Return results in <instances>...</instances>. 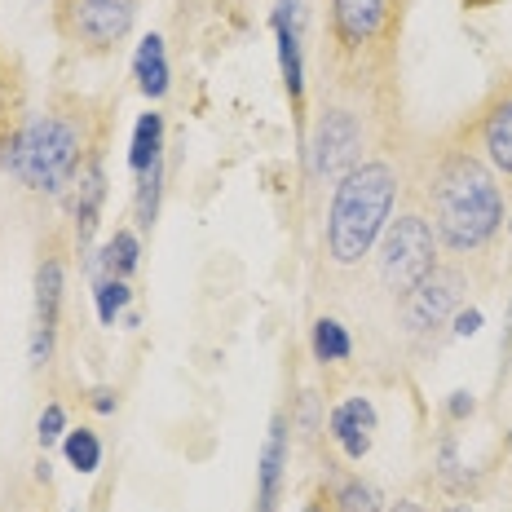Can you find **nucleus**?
<instances>
[{
    "instance_id": "obj_25",
    "label": "nucleus",
    "mask_w": 512,
    "mask_h": 512,
    "mask_svg": "<svg viewBox=\"0 0 512 512\" xmlns=\"http://www.w3.org/2000/svg\"><path fill=\"white\" fill-rule=\"evenodd\" d=\"M115 407H120L115 389H93V411H98V415H115Z\"/></svg>"
},
{
    "instance_id": "obj_18",
    "label": "nucleus",
    "mask_w": 512,
    "mask_h": 512,
    "mask_svg": "<svg viewBox=\"0 0 512 512\" xmlns=\"http://www.w3.org/2000/svg\"><path fill=\"white\" fill-rule=\"evenodd\" d=\"M98 265L106 274H115V279H133L137 265H142V239L133 230H115L106 239V248L98 252Z\"/></svg>"
},
{
    "instance_id": "obj_3",
    "label": "nucleus",
    "mask_w": 512,
    "mask_h": 512,
    "mask_svg": "<svg viewBox=\"0 0 512 512\" xmlns=\"http://www.w3.org/2000/svg\"><path fill=\"white\" fill-rule=\"evenodd\" d=\"M0 164L27 190L62 195L67 186H76L84 168V133L67 115H31L18 124V133H9Z\"/></svg>"
},
{
    "instance_id": "obj_28",
    "label": "nucleus",
    "mask_w": 512,
    "mask_h": 512,
    "mask_svg": "<svg viewBox=\"0 0 512 512\" xmlns=\"http://www.w3.org/2000/svg\"><path fill=\"white\" fill-rule=\"evenodd\" d=\"M442 512H473V508H468V504H451V508H442Z\"/></svg>"
},
{
    "instance_id": "obj_1",
    "label": "nucleus",
    "mask_w": 512,
    "mask_h": 512,
    "mask_svg": "<svg viewBox=\"0 0 512 512\" xmlns=\"http://www.w3.org/2000/svg\"><path fill=\"white\" fill-rule=\"evenodd\" d=\"M433 234L451 252H482L504 230V190L495 168L473 151H446L429 177Z\"/></svg>"
},
{
    "instance_id": "obj_14",
    "label": "nucleus",
    "mask_w": 512,
    "mask_h": 512,
    "mask_svg": "<svg viewBox=\"0 0 512 512\" xmlns=\"http://www.w3.org/2000/svg\"><path fill=\"white\" fill-rule=\"evenodd\" d=\"M62 292H67V270H62V256L49 252L45 261L36 265V332L58 336Z\"/></svg>"
},
{
    "instance_id": "obj_20",
    "label": "nucleus",
    "mask_w": 512,
    "mask_h": 512,
    "mask_svg": "<svg viewBox=\"0 0 512 512\" xmlns=\"http://www.w3.org/2000/svg\"><path fill=\"white\" fill-rule=\"evenodd\" d=\"M62 455H67V464L76 468V473L93 477L102 468V437L93 429H67V437H62Z\"/></svg>"
},
{
    "instance_id": "obj_23",
    "label": "nucleus",
    "mask_w": 512,
    "mask_h": 512,
    "mask_svg": "<svg viewBox=\"0 0 512 512\" xmlns=\"http://www.w3.org/2000/svg\"><path fill=\"white\" fill-rule=\"evenodd\" d=\"M473 411H477V402H473V393L468 389H455L451 398H446V415H451V420H468Z\"/></svg>"
},
{
    "instance_id": "obj_7",
    "label": "nucleus",
    "mask_w": 512,
    "mask_h": 512,
    "mask_svg": "<svg viewBox=\"0 0 512 512\" xmlns=\"http://www.w3.org/2000/svg\"><path fill=\"white\" fill-rule=\"evenodd\" d=\"M137 0H62V31L84 49H111L133 31Z\"/></svg>"
},
{
    "instance_id": "obj_29",
    "label": "nucleus",
    "mask_w": 512,
    "mask_h": 512,
    "mask_svg": "<svg viewBox=\"0 0 512 512\" xmlns=\"http://www.w3.org/2000/svg\"><path fill=\"white\" fill-rule=\"evenodd\" d=\"M508 234H512V217H508Z\"/></svg>"
},
{
    "instance_id": "obj_6",
    "label": "nucleus",
    "mask_w": 512,
    "mask_h": 512,
    "mask_svg": "<svg viewBox=\"0 0 512 512\" xmlns=\"http://www.w3.org/2000/svg\"><path fill=\"white\" fill-rule=\"evenodd\" d=\"M464 309V274L460 270H437L424 283H415L407 296H402V327L407 336H433L451 323Z\"/></svg>"
},
{
    "instance_id": "obj_11",
    "label": "nucleus",
    "mask_w": 512,
    "mask_h": 512,
    "mask_svg": "<svg viewBox=\"0 0 512 512\" xmlns=\"http://www.w3.org/2000/svg\"><path fill=\"white\" fill-rule=\"evenodd\" d=\"M274 40H279V67L287 98L301 111L305 102V62H301V0H279L274 5Z\"/></svg>"
},
{
    "instance_id": "obj_22",
    "label": "nucleus",
    "mask_w": 512,
    "mask_h": 512,
    "mask_svg": "<svg viewBox=\"0 0 512 512\" xmlns=\"http://www.w3.org/2000/svg\"><path fill=\"white\" fill-rule=\"evenodd\" d=\"M36 437H40V446H49L53 442H62V437H67V411L58 407V402H49L45 411H40V420H36Z\"/></svg>"
},
{
    "instance_id": "obj_10",
    "label": "nucleus",
    "mask_w": 512,
    "mask_h": 512,
    "mask_svg": "<svg viewBox=\"0 0 512 512\" xmlns=\"http://www.w3.org/2000/svg\"><path fill=\"white\" fill-rule=\"evenodd\" d=\"M287 460H292V433H287V415H274L270 433L261 442V460H256V512H279Z\"/></svg>"
},
{
    "instance_id": "obj_5",
    "label": "nucleus",
    "mask_w": 512,
    "mask_h": 512,
    "mask_svg": "<svg viewBox=\"0 0 512 512\" xmlns=\"http://www.w3.org/2000/svg\"><path fill=\"white\" fill-rule=\"evenodd\" d=\"M362 146H367V133L358 115L349 106H327L309 137V168L318 181H340L349 168L362 164Z\"/></svg>"
},
{
    "instance_id": "obj_8",
    "label": "nucleus",
    "mask_w": 512,
    "mask_h": 512,
    "mask_svg": "<svg viewBox=\"0 0 512 512\" xmlns=\"http://www.w3.org/2000/svg\"><path fill=\"white\" fill-rule=\"evenodd\" d=\"M332 40L340 53H362L389 31L393 0H332Z\"/></svg>"
},
{
    "instance_id": "obj_27",
    "label": "nucleus",
    "mask_w": 512,
    "mask_h": 512,
    "mask_svg": "<svg viewBox=\"0 0 512 512\" xmlns=\"http://www.w3.org/2000/svg\"><path fill=\"white\" fill-rule=\"evenodd\" d=\"M296 512H327V504H323V499H305V504L296 508Z\"/></svg>"
},
{
    "instance_id": "obj_12",
    "label": "nucleus",
    "mask_w": 512,
    "mask_h": 512,
    "mask_svg": "<svg viewBox=\"0 0 512 512\" xmlns=\"http://www.w3.org/2000/svg\"><path fill=\"white\" fill-rule=\"evenodd\" d=\"M477 137H482V155L495 173L512 177V84L499 89L495 98L486 102L482 124H477Z\"/></svg>"
},
{
    "instance_id": "obj_17",
    "label": "nucleus",
    "mask_w": 512,
    "mask_h": 512,
    "mask_svg": "<svg viewBox=\"0 0 512 512\" xmlns=\"http://www.w3.org/2000/svg\"><path fill=\"white\" fill-rule=\"evenodd\" d=\"M309 349H314V358L323 367H336V362L354 358V336H349V327L340 318H318L314 332H309Z\"/></svg>"
},
{
    "instance_id": "obj_21",
    "label": "nucleus",
    "mask_w": 512,
    "mask_h": 512,
    "mask_svg": "<svg viewBox=\"0 0 512 512\" xmlns=\"http://www.w3.org/2000/svg\"><path fill=\"white\" fill-rule=\"evenodd\" d=\"M93 305H98V318H102V323L115 327V318L128 314V305H133V287H128V279L102 274V279L93 283Z\"/></svg>"
},
{
    "instance_id": "obj_19",
    "label": "nucleus",
    "mask_w": 512,
    "mask_h": 512,
    "mask_svg": "<svg viewBox=\"0 0 512 512\" xmlns=\"http://www.w3.org/2000/svg\"><path fill=\"white\" fill-rule=\"evenodd\" d=\"M327 512H384V499L380 490L371 482H362V477H340L332 486V499H327Z\"/></svg>"
},
{
    "instance_id": "obj_24",
    "label": "nucleus",
    "mask_w": 512,
    "mask_h": 512,
    "mask_svg": "<svg viewBox=\"0 0 512 512\" xmlns=\"http://www.w3.org/2000/svg\"><path fill=\"white\" fill-rule=\"evenodd\" d=\"M451 323H455V327H451L455 336H477V332H482V309H460Z\"/></svg>"
},
{
    "instance_id": "obj_2",
    "label": "nucleus",
    "mask_w": 512,
    "mask_h": 512,
    "mask_svg": "<svg viewBox=\"0 0 512 512\" xmlns=\"http://www.w3.org/2000/svg\"><path fill=\"white\" fill-rule=\"evenodd\" d=\"M393 204H398V173L384 159H362L349 168L332 190V208H327V256L336 265H362L376 252L384 226L393 221Z\"/></svg>"
},
{
    "instance_id": "obj_4",
    "label": "nucleus",
    "mask_w": 512,
    "mask_h": 512,
    "mask_svg": "<svg viewBox=\"0 0 512 512\" xmlns=\"http://www.w3.org/2000/svg\"><path fill=\"white\" fill-rule=\"evenodd\" d=\"M376 270L380 283L393 296H407L415 283H424L437 270V234L433 221L420 212H402L398 221H389L376 243Z\"/></svg>"
},
{
    "instance_id": "obj_15",
    "label": "nucleus",
    "mask_w": 512,
    "mask_h": 512,
    "mask_svg": "<svg viewBox=\"0 0 512 512\" xmlns=\"http://www.w3.org/2000/svg\"><path fill=\"white\" fill-rule=\"evenodd\" d=\"M133 80L146 98H164L168 84H173V71H168V49H164V36H142V45L133 53Z\"/></svg>"
},
{
    "instance_id": "obj_26",
    "label": "nucleus",
    "mask_w": 512,
    "mask_h": 512,
    "mask_svg": "<svg viewBox=\"0 0 512 512\" xmlns=\"http://www.w3.org/2000/svg\"><path fill=\"white\" fill-rule=\"evenodd\" d=\"M384 512H424V504H415V499H398V504H389Z\"/></svg>"
},
{
    "instance_id": "obj_9",
    "label": "nucleus",
    "mask_w": 512,
    "mask_h": 512,
    "mask_svg": "<svg viewBox=\"0 0 512 512\" xmlns=\"http://www.w3.org/2000/svg\"><path fill=\"white\" fill-rule=\"evenodd\" d=\"M327 429H332V442L340 446V455L345 460H367L371 455V442H376V429H380V415L376 407H371V398H362V393H354V398L336 402L332 415H327Z\"/></svg>"
},
{
    "instance_id": "obj_13",
    "label": "nucleus",
    "mask_w": 512,
    "mask_h": 512,
    "mask_svg": "<svg viewBox=\"0 0 512 512\" xmlns=\"http://www.w3.org/2000/svg\"><path fill=\"white\" fill-rule=\"evenodd\" d=\"M102 199H106V173L98 159L80 168L76 177V234H80V252H89L93 234H98V221H102Z\"/></svg>"
},
{
    "instance_id": "obj_16",
    "label": "nucleus",
    "mask_w": 512,
    "mask_h": 512,
    "mask_svg": "<svg viewBox=\"0 0 512 512\" xmlns=\"http://www.w3.org/2000/svg\"><path fill=\"white\" fill-rule=\"evenodd\" d=\"M159 159H164V115L146 111L142 120L133 124V142H128V168L142 177L151 164H159Z\"/></svg>"
}]
</instances>
